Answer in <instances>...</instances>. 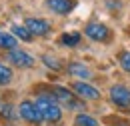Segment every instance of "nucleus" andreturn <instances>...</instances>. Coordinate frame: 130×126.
<instances>
[{
    "label": "nucleus",
    "instance_id": "f257e3e1",
    "mask_svg": "<svg viewBox=\"0 0 130 126\" xmlns=\"http://www.w3.org/2000/svg\"><path fill=\"white\" fill-rule=\"evenodd\" d=\"M34 104L40 112L42 120H46V122H58L62 118V110L56 104V98H52V96H40Z\"/></svg>",
    "mask_w": 130,
    "mask_h": 126
},
{
    "label": "nucleus",
    "instance_id": "f03ea898",
    "mask_svg": "<svg viewBox=\"0 0 130 126\" xmlns=\"http://www.w3.org/2000/svg\"><path fill=\"white\" fill-rule=\"evenodd\" d=\"M18 114H20L26 122H32V124H40V122H42V116H40V112L36 108V104H34V102H28V100L20 102Z\"/></svg>",
    "mask_w": 130,
    "mask_h": 126
},
{
    "label": "nucleus",
    "instance_id": "7ed1b4c3",
    "mask_svg": "<svg viewBox=\"0 0 130 126\" xmlns=\"http://www.w3.org/2000/svg\"><path fill=\"white\" fill-rule=\"evenodd\" d=\"M110 100L120 108H128L130 106V90L122 84H114L110 88Z\"/></svg>",
    "mask_w": 130,
    "mask_h": 126
},
{
    "label": "nucleus",
    "instance_id": "20e7f679",
    "mask_svg": "<svg viewBox=\"0 0 130 126\" xmlns=\"http://www.w3.org/2000/svg\"><path fill=\"white\" fill-rule=\"evenodd\" d=\"M84 34H86L88 38L96 40V42H104V40H108L110 30H108V26H104V24H100V22H90V24H86Z\"/></svg>",
    "mask_w": 130,
    "mask_h": 126
},
{
    "label": "nucleus",
    "instance_id": "39448f33",
    "mask_svg": "<svg viewBox=\"0 0 130 126\" xmlns=\"http://www.w3.org/2000/svg\"><path fill=\"white\" fill-rule=\"evenodd\" d=\"M24 26H26V30L32 36H46L50 30V24L46 20H42V18H26Z\"/></svg>",
    "mask_w": 130,
    "mask_h": 126
},
{
    "label": "nucleus",
    "instance_id": "423d86ee",
    "mask_svg": "<svg viewBox=\"0 0 130 126\" xmlns=\"http://www.w3.org/2000/svg\"><path fill=\"white\" fill-rule=\"evenodd\" d=\"M72 90L76 92V96H80L84 100H98V98H100L98 88L86 84V82H74V84H72Z\"/></svg>",
    "mask_w": 130,
    "mask_h": 126
},
{
    "label": "nucleus",
    "instance_id": "0eeeda50",
    "mask_svg": "<svg viewBox=\"0 0 130 126\" xmlns=\"http://www.w3.org/2000/svg\"><path fill=\"white\" fill-rule=\"evenodd\" d=\"M54 98H56V100H60V102H64L68 108H74V110H84V104L76 102V100H74V94H70V90H66V88L56 86V88H54Z\"/></svg>",
    "mask_w": 130,
    "mask_h": 126
},
{
    "label": "nucleus",
    "instance_id": "6e6552de",
    "mask_svg": "<svg viewBox=\"0 0 130 126\" xmlns=\"http://www.w3.org/2000/svg\"><path fill=\"white\" fill-rule=\"evenodd\" d=\"M8 60L14 64V66H18V68H30L34 64V58L30 56V54H26L24 50H10V54H8Z\"/></svg>",
    "mask_w": 130,
    "mask_h": 126
},
{
    "label": "nucleus",
    "instance_id": "1a4fd4ad",
    "mask_svg": "<svg viewBox=\"0 0 130 126\" xmlns=\"http://www.w3.org/2000/svg\"><path fill=\"white\" fill-rule=\"evenodd\" d=\"M46 6H48L52 12L64 16L74 8V0H46Z\"/></svg>",
    "mask_w": 130,
    "mask_h": 126
},
{
    "label": "nucleus",
    "instance_id": "9d476101",
    "mask_svg": "<svg viewBox=\"0 0 130 126\" xmlns=\"http://www.w3.org/2000/svg\"><path fill=\"white\" fill-rule=\"evenodd\" d=\"M18 40L12 32H0V48H6V50H16Z\"/></svg>",
    "mask_w": 130,
    "mask_h": 126
},
{
    "label": "nucleus",
    "instance_id": "9b49d317",
    "mask_svg": "<svg viewBox=\"0 0 130 126\" xmlns=\"http://www.w3.org/2000/svg\"><path fill=\"white\" fill-rule=\"evenodd\" d=\"M68 72H70L72 76H78V78H90V76H92V72L80 62H72L68 66Z\"/></svg>",
    "mask_w": 130,
    "mask_h": 126
},
{
    "label": "nucleus",
    "instance_id": "f8f14e48",
    "mask_svg": "<svg viewBox=\"0 0 130 126\" xmlns=\"http://www.w3.org/2000/svg\"><path fill=\"white\" fill-rule=\"evenodd\" d=\"M78 42H80V34L78 32H66L60 36V44L62 46H78Z\"/></svg>",
    "mask_w": 130,
    "mask_h": 126
},
{
    "label": "nucleus",
    "instance_id": "ddd939ff",
    "mask_svg": "<svg viewBox=\"0 0 130 126\" xmlns=\"http://www.w3.org/2000/svg\"><path fill=\"white\" fill-rule=\"evenodd\" d=\"M74 124L76 126H98V122L92 116H88V114H78L76 120H74Z\"/></svg>",
    "mask_w": 130,
    "mask_h": 126
},
{
    "label": "nucleus",
    "instance_id": "4468645a",
    "mask_svg": "<svg viewBox=\"0 0 130 126\" xmlns=\"http://www.w3.org/2000/svg\"><path fill=\"white\" fill-rule=\"evenodd\" d=\"M12 34L16 36V38H20V40H32V34L26 30V26H12Z\"/></svg>",
    "mask_w": 130,
    "mask_h": 126
},
{
    "label": "nucleus",
    "instance_id": "2eb2a0df",
    "mask_svg": "<svg viewBox=\"0 0 130 126\" xmlns=\"http://www.w3.org/2000/svg\"><path fill=\"white\" fill-rule=\"evenodd\" d=\"M10 80H12V70H10L8 66H4V64L0 62V86L8 84Z\"/></svg>",
    "mask_w": 130,
    "mask_h": 126
},
{
    "label": "nucleus",
    "instance_id": "dca6fc26",
    "mask_svg": "<svg viewBox=\"0 0 130 126\" xmlns=\"http://www.w3.org/2000/svg\"><path fill=\"white\" fill-rule=\"evenodd\" d=\"M118 60H120V66H122L126 72H130V52H120Z\"/></svg>",
    "mask_w": 130,
    "mask_h": 126
},
{
    "label": "nucleus",
    "instance_id": "f3484780",
    "mask_svg": "<svg viewBox=\"0 0 130 126\" xmlns=\"http://www.w3.org/2000/svg\"><path fill=\"white\" fill-rule=\"evenodd\" d=\"M0 112L6 116V118H14V112H12V106H8V104H2L0 106Z\"/></svg>",
    "mask_w": 130,
    "mask_h": 126
},
{
    "label": "nucleus",
    "instance_id": "a211bd4d",
    "mask_svg": "<svg viewBox=\"0 0 130 126\" xmlns=\"http://www.w3.org/2000/svg\"><path fill=\"white\" fill-rule=\"evenodd\" d=\"M44 62H46V66H50V68H56V70L60 68V62H58V60H54L52 56H44Z\"/></svg>",
    "mask_w": 130,
    "mask_h": 126
},
{
    "label": "nucleus",
    "instance_id": "6ab92c4d",
    "mask_svg": "<svg viewBox=\"0 0 130 126\" xmlns=\"http://www.w3.org/2000/svg\"><path fill=\"white\" fill-rule=\"evenodd\" d=\"M122 126H126V124H122Z\"/></svg>",
    "mask_w": 130,
    "mask_h": 126
}]
</instances>
